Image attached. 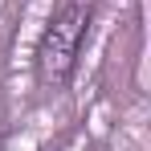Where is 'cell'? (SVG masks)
Returning a JSON list of instances; mask_svg holds the SVG:
<instances>
[{
    "mask_svg": "<svg viewBox=\"0 0 151 151\" xmlns=\"http://www.w3.org/2000/svg\"><path fill=\"white\" fill-rule=\"evenodd\" d=\"M90 21H94V8L82 4V0H70L61 4L49 17V25L41 33V45H37V82L41 86H65L78 70V57H82V45H86V33H90Z\"/></svg>",
    "mask_w": 151,
    "mask_h": 151,
    "instance_id": "obj_1",
    "label": "cell"
},
{
    "mask_svg": "<svg viewBox=\"0 0 151 151\" xmlns=\"http://www.w3.org/2000/svg\"><path fill=\"white\" fill-rule=\"evenodd\" d=\"M0 131H4V110H0Z\"/></svg>",
    "mask_w": 151,
    "mask_h": 151,
    "instance_id": "obj_2",
    "label": "cell"
}]
</instances>
